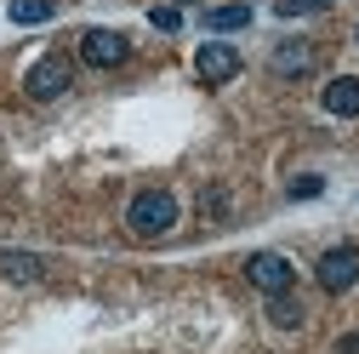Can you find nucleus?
Instances as JSON below:
<instances>
[{
	"mask_svg": "<svg viewBox=\"0 0 359 354\" xmlns=\"http://www.w3.org/2000/svg\"><path fill=\"white\" fill-rule=\"evenodd\" d=\"M308 69H313V46H302V40L274 46V74H308Z\"/></svg>",
	"mask_w": 359,
	"mask_h": 354,
	"instance_id": "nucleus-9",
	"label": "nucleus"
},
{
	"mask_svg": "<svg viewBox=\"0 0 359 354\" xmlns=\"http://www.w3.org/2000/svg\"><path fill=\"white\" fill-rule=\"evenodd\" d=\"M0 275H6V280H40V275H46V257H34V251H0Z\"/></svg>",
	"mask_w": 359,
	"mask_h": 354,
	"instance_id": "nucleus-8",
	"label": "nucleus"
},
{
	"mask_svg": "<svg viewBox=\"0 0 359 354\" xmlns=\"http://www.w3.org/2000/svg\"><path fill=\"white\" fill-rule=\"evenodd\" d=\"M325 189V177H291V200H313Z\"/></svg>",
	"mask_w": 359,
	"mask_h": 354,
	"instance_id": "nucleus-15",
	"label": "nucleus"
},
{
	"mask_svg": "<svg viewBox=\"0 0 359 354\" xmlns=\"http://www.w3.org/2000/svg\"><path fill=\"white\" fill-rule=\"evenodd\" d=\"M57 18V0H12V23H46Z\"/></svg>",
	"mask_w": 359,
	"mask_h": 354,
	"instance_id": "nucleus-12",
	"label": "nucleus"
},
{
	"mask_svg": "<svg viewBox=\"0 0 359 354\" xmlns=\"http://www.w3.org/2000/svg\"><path fill=\"white\" fill-rule=\"evenodd\" d=\"M268 320H274L280 332H297L302 326V303L291 291H274V297H268Z\"/></svg>",
	"mask_w": 359,
	"mask_h": 354,
	"instance_id": "nucleus-10",
	"label": "nucleus"
},
{
	"mask_svg": "<svg viewBox=\"0 0 359 354\" xmlns=\"http://www.w3.org/2000/svg\"><path fill=\"white\" fill-rule=\"evenodd\" d=\"M131 58V40L120 29H86L80 34V63H92V69H114Z\"/></svg>",
	"mask_w": 359,
	"mask_h": 354,
	"instance_id": "nucleus-5",
	"label": "nucleus"
},
{
	"mask_svg": "<svg viewBox=\"0 0 359 354\" xmlns=\"http://www.w3.org/2000/svg\"><path fill=\"white\" fill-rule=\"evenodd\" d=\"M320 103L331 114H342V120H359V74H337L325 92H320Z\"/></svg>",
	"mask_w": 359,
	"mask_h": 354,
	"instance_id": "nucleus-7",
	"label": "nucleus"
},
{
	"mask_svg": "<svg viewBox=\"0 0 359 354\" xmlns=\"http://www.w3.org/2000/svg\"><path fill=\"white\" fill-rule=\"evenodd\" d=\"M353 40H359V23H353Z\"/></svg>",
	"mask_w": 359,
	"mask_h": 354,
	"instance_id": "nucleus-19",
	"label": "nucleus"
},
{
	"mask_svg": "<svg viewBox=\"0 0 359 354\" xmlns=\"http://www.w3.org/2000/svg\"><path fill=\"white\" fill-rule=\"evenodd\" d=\"M337 354H359V332H348V337L337 343Z\"/></svg>",
	"mask_w": 359,
	"mask_h": 354,
	"instance_id": "nucleus-17",
	"label": "nucleus"
},
{
	"mask_svg": "<svg viewBox=\"0 0 359 354\" xmlns=\"http://www.w3.org/2000/svg\"><path fill=\"white\" fill-rule=\"evenodd\" d=\"M149 23H154L160 34H177V29H183V12H177V6H154V12H149Z\"/></svg>",
	"mask_w": 359,
	"mask_h": 354,
	"instance_id": "nucleus-14",
	"label": "nucleus"
},
{
	"mask_svg": "<svg viewBox=\"0 0 359 354\" xmlns=\"http://www.w3.org/2000/svg\"><path fill=\"white\" fill-rule=\"evenodd\" d=\"M177 6H194V0H177Z\"/></svg>",
	"mask_w": 359,
	"mask_h": 354,
	"instance_id": "nucleus-18",
	"label": "nucleus"
},
{
	"mask_svg": "<svg viewBox=\"0 0 359 354\" xmlns=\"http://www.w3.org/2000/svg\"><path fill=\"white\" fill-rule=\"evenodd\" d=\"M274 12L280 18H313V12H331V0H280Z\"/></svg>",
	"mask_w": 359,
	"mask_h": 354,
	"instance_id": "nucleus-13",
	"label": "nucleus"
},
{
	"mask_svg": "<svg viewBox=\"0 0 359 354\" xmlns=\"http://www.w3.org/2000/svg\"><path fill=\"white\" fill-rule=\"evenodd\" d=\"M69 86H74V69H69V58H57V52L34 58V63H29V74H23V92H29L34 103H52V98H63Z\"/></svg>",
	"mask_w": 359,
	"mask_h": 354,
	"instance_id": "nucleus-2",
	"label": "nucleus"
},
{
	"mask_svg": "<svg viewBox=\"0 0 359 354\" xmlns=\"http://www.w3.org/2000/svg\"><path fill=\"white\" fill-rule=\"evenodd\" d=\"M194 74L205 86H222V80H234L240 74V52L229 46V40H205V46L194 52Z\"/></svg>",
	"mask_w": 359,
	"mask_h": 354,
	"instance_id": "nucleus-6",
	"label": "nucleus"
},
{
	"mask_svg": "<svg viewBox=\"0 0 359 354\" xmlns=\"http://www.w3.org/2000/svg\"><path fill=\"white\" fill-rule=\"evenodd\" d=\"M251 23V6H211L205 12V29L211 34H229V29H245Z\"/></svg>",
	"mask_w": 359,
	"mask_h": 354,
	"instance_id": "nucleus-11",
	"label": "nucleus"
},
{
	"mask_svg": "<svg viewBox=\"0 0 359 354\" xmlns=\"http://www.w3.org/2000/svg\"><path fill=\"white\" fill-rule=\"evenodd\" d=\"M126 223H131V235H137V240H160V235H171V229H177V195H165V189H143L137 200L126 206Z\"/></svg>",
	"mask_w": 359,
	"mask_h": 354,
	"instance_id": "nucleus-1",
	"label": "nucleus"
},
{
	"mask_svg": "<svg viewBox=\"0 0 359 354\" xmlns=\"http://www.w3.org/2000/svg\"><path fill=\"white\" fill-rule=\"evenodd\" d=\"M313 275H320V286H325L331 297H337V291H353V286H359V246H331V251H320Z\"/></svg>",
	"mask_w": 359,
	"mask_h": 354,
	"instance_id": "nucleus-4",
	"label": "nucleus"
},
{
	"mask_svg": "<svg viewBox=\"0 0 359 354\" xmlns=\"http://www.w3.org/2000/svg\"><path fill=\"white\" fill-rule=\"evenodd\" d=\"M245 280H251L257 291L274 297V291H291V286H297V269H291L285 251H251V257H245Z\"/></svg>",
	"mask_w": 359,
	"mask_h": 354,
	"instance_id": "nucleus-3",
	"label": "nucleus"
},
{
	"mask_svg": "<svg viewBox=\"0 0 359 354\" xmlns=\"http://www.w3.org/2000/svg\"><path fill=\"white\" fill-rule=\"evenodd\" d=\"M222 206H229V195H222V189H211V195L200 200V211H211V217H222Z\"/></svg>",
	"mask_w": 359,
	"mask_h": 354,
	"instance_id": "nucleus-16",
	"label": "nucleus"
}]
</instances>
